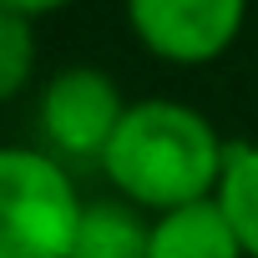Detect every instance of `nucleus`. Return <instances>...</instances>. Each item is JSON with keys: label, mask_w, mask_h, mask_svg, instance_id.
Here are the masks:
<instances>
[{"label": "nucleus", "mask_w": 258, "mask_h": 258, "mask_svg": "<svg viewBox=\"0 0 258 258\" xmlns=\"http://www.w3.org/2000/svg\"><path fill=\"white\" fill-rule=\"evenodd\" d=\"M223 162L228 142L198 106L177 96H142L126 106L116 137L106 142L101 177L121 203L142 208L147 218H162L172 208L218 198Z\"/></svg>", "instance_id": "1"}, {"label": "nucleus", "mask_w": 258, "mask_h": 258, "mask_svg": "<svg viewBox=\"0 0 258 258\" xmlns=\"http://www.w3.org/2000/svg\"><path fill=\"white\" fill-rule=\"evenodd\" d=\"M86 198L41 147H0V258H66Z\"/></svg>", "instance_id": "2"}, {"label": "nucleus", "mask_w": 258, "mask_h": 258, "mask_svg": "<svg viewBox=\"0 0 258 258\" xmlns=\"http://www.w3.org/2000/svg\"><path fill=\"white\" fill-rule=\"evenodd\" d=\"M121 86L101 66H66L56 71L36 96V132L41 152H51L61 167H101L106 142L126 116Z\"/></svg>", "instance_id": "3"}, {"label": "nucleus", "mask_w": 258, "mask_h": 258, "mask_svg": "<svg viewBox=\"0 0 258 258\" xmlns=\"http://www.w3.org/2000/svg\"><path fill=\"white\" fill-rule=\"evenodd\" d=\"M121 11L147 56L167 66H208L238 41L248 0H121Z\"/></svg>", "instance_id": "4"}, {"label": "nucleus", "mask_w": 258, "mask_h": 258, "mask_svg": "<svg viewBox=\"0 0 258 258\" xmlns=\"http://www.w3.org/2000/svg\"><path fill=\"white\" fill-rule=\"evenodd\" d=\"M147 258H248L233 223L223 218L218 198L192 203V208H172L162 218H152V243Z\"/></svg>", "instance_id": "5"}, {"label": "nucleus", "mask_w": 258, "mask_h": 258, "mask_svg": "<svg viewBox=\"0 0 258 258\" xmlns=\"http://www.w3.org/2000/svg\"><path fill=\"white\" fill-rule=\"evenodd\" d=\"M152 243V218L121 198H96L81 208L76 238L66 258H147Z\"/></svg>", "instance_id": "6"}, {"label": "nucleus", "mask_w": 258, "mask_h": 258, "mask_svg": "<svg viewBox=\"0 0 258 258\" xmlns=\"http://www.w3.org/2000/svg\"><path fill=\"white\" fill-rule=\"evenodd\" d=\"M218 208L233 223L243 253L258 258V142H228V162H223V182H218Z\"/></svg>", "instance_id": "7"}, {"label": "nucleus", "mask_w": 258, "mask_h": 258, "mask_svg": "<svg viewBox=\"0 0 258 258\" xmlns=\"http://www.w3.org/2000/svg\"><path fill=\"white\" fill-rule=\"evenodd\" d=\"M36 71V21L0 11V106L16 101Z\"/></svg>", "instance_id": "8"}, {"label": "nucleus", "mask_w": 258, "mask_h": 258, "mask_svg": "<svg viewBox=\"0 0 258 258\" xmlns=\"http://www.w3.org/2000/svg\"><path fill=\"white\" fill-rule=\"evenodd\" d=\"M71 0H0V11H16V16H26V21H41V16H51V11H66Z\"/></svg>", "instance_id": "9"}]
</instances>
